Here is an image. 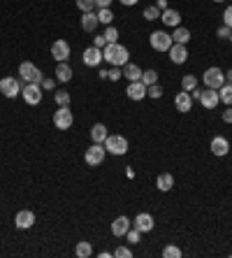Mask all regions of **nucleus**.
<instances>
[{
	"label": "nucleus",
	"mask_w": 232,
	"mask_h": 258,
	"mask_svg": "<svg viewBox=\"0 0 232 258\" xmlns=\"http://www.w3.org/2000/svg\"><path fill=\"white\" fill-rule=\"evenodd\" d=\"M102 56H105L107 63H109V65H116V68H121V65L130 63V52H128L123 44H118V42L107 44L105 49H102Z\"/></svg>",
	"instance_id": "f257e3e1"
},
{
	"label": "nucleus",
	"mask_w": 232,
	"mask_h": 258,
	"mask_svg": "<svg viewBox=\"0 0 232 258\" xmlns=\"http://www.w3.org/2000/svg\"><path fill=\"white\" fill-rule=\"evenodd\" d=\"M19 75H21V79L26 82V84H42V72H40V68L35 63H31V61H23L21 65H19Z\"/></svg>",
	"instance_id": "f03ea898"
},
{
	"label": "nucleus",
	"mask_w": 232,
	"mask_h": 258,
	"mask_svg": "<svg viewBox=\"0 0 232 258\" xmlns=\"http://www.w3.org/2000/svg\"><path fill=\"white\" fill-rule=\"evenodd\" d=\"M105 156H107L105 144H98V142H93V144L86 149L84 161H86V165H91V168H98V165H102V163H105Z\"/></svg>",
	"instance_id": "7ed1b4c3"
},
{
	"label": "nucleus",
	"mask_w": 232,
	"mask_h": 258,
	"mask_svg": "<svg viewBox=\"0 0 232 258\" xmlns=\"http://www.w3.org/2000/svg\"><path fill=\"white\" fill-rule=\"evenodd\" d=\"M105 149H107V154H114V156H123V154L128 151V140L123 138V135H107Z\"/></svg>",
	"instance_id": "20e7f679"
},
{
	"label": "nucleus",
	"mask_w": 232,
	"mask_h": 258,
	"mask_svg": "<svg viewBox=\"0 0 232 258\" xmlns=\"http://www.w3.org/2000/svg\"><path fill=\"white\" fill-rule=\"evenodd\" d=\"M149 42H151V47L156 49V52H169V47H172V35L165 31H153L151 35H149Z\"/></svg>",
	"instance_id": "39448f33"
},
{
	"label": "nucleus",
	"mask_w": 232,
	"mask_h": 258,
	"mask_svg": "<svg viewBox=\"0 0 232 258\" xmlns=\"http://www.w3.org/2000/svg\"><path fill=\"white\" fill-rule=\"evenodd\" d=\"M202 79H204V86H207V88H216V91H218V88L225 84V72H223L221 68L214 65V68H207V72H204Z\"/></svg>",
	"instance_id": "423d86ee"
},
{
	"label": "nucleus",
	"mask_w": 232,
	"mask_h": 258,
	"mask_svg": "<svg viewBox=\"0 0 232 258\" xmlns=\"http://www.w3.org/2000/svg\"><path fill=\"white\" fill-rule=\"evenodd\" d=\"M72 123H74V117L70 112V107H58V112H53V126L58 130L72 128Z\"/></svg>",
	"instance_id": "0eeeda50"
},
{
	"label": "nucleus",
	"mask_w": 232,
	"mask_h": 258,
	"mask_svg": "<svg viewBox=\"0 0 232 258\" xmlns=\"http://www.w3.org/2000/svg\"><path fill=\"white\" fill-rule=\"evenodd\" d=\"M0 93L5 98H17L21 93V82L17 77H5L0 79Z\"/></svg>",
	"instance_id": "6e6552de"
},
{
	"label": "nucleus",
	"mask_w": 232,
	"mask_h": 258,
	"mask_svg": "<svg viewBox=\"0 0 232 258\" xmlns=\"http://www.w3.org/2000/svg\"><path fill=\"white\" fill-rule=\"evenodd\" d=\"M21 93H23V100H26L31 107H35V105L42 103V86L40 84H26Z\"/></svg>",
	"instance_id": "1a4fd4ad"
},
{
	"label": "nucleus",
	"mask_w": 232,
	"mask_h": 258,
	"mask_svg": "<svg viewBox=\"0 0 232 258\" xmlns=\"http://www.w3.org/2000/svg\"><path fill=\"white\" fill-rule=\"evenodd\" d=\"M169 61H172V63H177V65H183L186 63V61H188V49H186V44H172V47H169Z\"/></svg>",
	"instance_id": "9d476101"
},
{
	"label": "nucleus",
	"mask_w": 232,
	"mask_h": 258,
	"mask_svg": "<svg viewBox=\"0 0 232 258\" xmlns=\"http://www.w3.org/2000/svg\"><path fill=\"white\" fill-rule=\"evenodd\" d=\"M126 96L130 98V100H144V98H147V84H144L142 79L130 82L126 88Z\"/></svg>",
	"instance_id": "9b49d317"
},
{
	"label": "nucleus",
	"mask_w": 232,
	"mask_h": 258,
	"mask_svg": "<svg viewBox=\"0 0 232 258\" xmlns=\"http://www.w3.org/2000/svg\"><path fill=\"white\" fill-rule=\"evenodd\" d=\"M51 56L58 63H65V61L70 58V44L65 42V40H56V42L51 44Z\"/></svg>",
	"instance_id": "f8f14e48"
},
{
	"label": "nucleus",
	"mask_w": 232,
	"mask_h": 258,
	"mask_svg": "<svg viewBox=\"0 0 232 258\" xmlns=\"http://www.w3.org/2000/svg\"><path fill=\"white\" fill-rule=\"evenodd\" d=\"M82 58H84V65H88V68H98V65L105 61V56H102V49H98V47H88Z\"/></svg>",
	"instance_id": "ddd939ff"
},
{
	"label": "nucleus",
	"mask_w": 232,
	"mask_h": 258,
	"mask_svg": "<svg viewBox=\"0 0 232 258\" xmlns=\"http://www.w3.org/2000/svg\"><path fill=\"white\" fill-rule=\"evenodd\" d=\"M218 103H221V98H218V91H216V88H204V91H202L200 105L204 109H214Z\"/></svg>",
	"instance_id": "4468645a"
},
{
	"label": "nucleus",
	"mask_w": 232,
	"mask_h": 258,
	"mask_svg": "<svg viewBox=\"0 0 232 258\" xmlns=\"http://www.w3.org/2000/svg\"><path fill=\"white\" fill-rule=\"evenodd\" d=\"M33 224H35V214L31 209H21L19 214L14 216V226L19 230H28V228H33Z\"/></svg>",
	"instance_id": "2eb2a0df"
},
{
	"label": "nucleus",
	"mask_w": 232,
	"mask_h": 258,
	"mask_svg": "<svg viewBox=\"0 0 232 258\" xmlns=\"http://www.w3.org/2000/svg\"><path fill=\"white\" fill-rule=\"evenodd\" d=\"M209 149L214 156H228V151H230V142H228V138H223V135H216L214 140H211Z\"/></svg>",
	"instance_id": "dca6fc26"
},
{
	"label": "nucleus",
	"mask_w": 232,
	"mask_h": 258,
	"mask_svg": "<svg viewBox=\"0 0 232 258\" xmlns=\"http://www.w3.org/2000/svg\"><path fill=\"white\" fill-rule=\"evenodd\" d=\"M130 219L128 216H116L114 221H112V235L114 237H126V233L130 230Z\"/></svg>",
	"instance_id": "f3484780"
},
{
	"label": "nucleus",
	"mask_w": 232,
	"mask_h": 258,
	"mask_svg": "<svg viewBox=\"0 0 232 258\" xmlns=\"http://www.w3.org/2000/svg\"><path fill=\"white\" fill-rule=\"evenodd\" d=\"M153 226H156V224H153V216L147 214V212H142V214L135 216V228H137L139 233H151Z\"/></svg>",
	"instance_id": "a211bd4d"
},
{
	"label": "nucleus",
	"mask_w": 232,
	"mask_h": 258,
	"mask_svg": "<svg viewBox=\"0 0 232 258\" xmlns=\"http://www.w3.org/2000/svg\"><path fill=\"white\" fill-rule=\"evenodd\" d=\"M160 21L165 23V26H172V28H177L181 23V14L179 10H172V7H167V10L160 12Z\"/></svg>",
	"instance_id": "6ab92c4d"
},
{
	"label": "nucleus",
	"mask_w": 232,
	"mask_h": 258,
	"mask_svg": "<svg viewBox=\"0 0 232 258\" xmlns=\"http://www.w3.org/2000/svg\"><path fill=\"white\" fill-rule=\"evenodd\" d=\"M174 107L179 109V112H190V109H193V98H190L188 91L177 93V98H174Z\"/></svg>",
	"instance_id": "aec40b11"
},
{
	"label": "nucleus",
	"mask_w": 232,
	"mask_h": 258,
	"mask_svg": "<svg viewBox=\"0 0 232 258\" xmlns=\"http://www.w3.org/2000/svg\"><path fill=\"white\" fill-rule=\"evenodd\" d=\"M53 75H56V82L67 84V82L72 79V68L67 65V61H65V63H58V65H56V72H53Z\"/></svg>",
	"instance_id": "412c9836"
},
{
	"label": "nucleus",
	"mask_w": 232,
	"mask_h": 258,
	"mask_svg": "<svg viewBox=\"0 0 232 258\" xmlns=\"http://www.w3.org/2000/svg\"><path fill=\"white\" fill-rule=\"evenodd\" d=\"M98 12H84L82 14V28H84L86 33H93L95 28H98Z\"/></svg>",
	"instance_id": "4be33fe9"
},
{
	"label": "nucleus",
	"mask_w": 232,
	"mask_h": 258,
	"mask_svg": "<svg viewBox=\"0 0 232 258\" xmlns=\"http://www.w3.org/2000/svg\"><path fill=\"white\" fill-rule=\"evenodd\" d=\"M156 186H158V191H163V193L172 191V186H174V177H172V172H163V174H158Z\"/></svg>",
	"instance_id": "5701e85b"
},
{
	"label": "nucleus",
	"mask_w": 232,
	"mask_h": 258,
	"mask_svg": "<svg viewBox=\"0 0 232 258\" xmlns=\"http://www.w3.org/2000/svg\"><path fill=\"white\" fill-rule=\"evenodd\" d=\"M142 68H139L137 63H126L123 65V77H128L130 82H137V79H142Z\"/></svg>",
	"instance_id": "b1692460"
},
{
	"label": "nucleus",
	"mask_w": 232,
	"mask_h": 258,
	"mask_svg": "<svg viewBox=\"0 0 232 258\" xmlns=\"http://www.w3.org/2000/svg\"><path fill=\"white\" fill-rule=\"evenodd\" d=\"M107 126L105 123H95L93 128H91V140L93 142H98V144H105V140H107Z\"/></svg>",
	"instance_id": "393cba45"
},
{
	"label": "nucleus",
	"mask_w": 232,
	"mask_h": 258,
	"mask_svg": "<svg viewBox=\"0 0 232 258\" xmlns=\"http://www.w3.org/2000/svg\"><path fill=\"white\" fill-rule=\"evenodd\" d=\"M172 42L188 44L190 42V31H188V28H183V26H177V28H174V33H172Z\"/></svg>",
	"instance_id": "a878e982"
},
{
	"label": "nucleus",
	"mask_w": 232,
	"mask_h": 258,
	"mask_svg": "<svg viewBox=\"0 0 232 258\" xmlns=\"http://www.w3.org/2000/svg\"><path fill=\"white\" fill-rule=\"evenodd\" d=\"M218 98H221V103H225V107H228V105H232V84H228V82H225V84L218 88Z\"/></svg>",
	"instance_id": "bb28decb"
},
{
	"label": "nucleus",
	"mask_w": 232,
	"mask_h": 258,
	"mask_svg": "<svg viewBox=\"0 0 232 258\" xmlns=\"http://www.w3.org/2000/svg\"><path fill=\"white\" fill-rule=\"evenodd\" d=\"M74 254L79 258H91L93 256V247H91V242H79L77 249H74Z\"/></svg>",
	"instance_id": "cd10ccee"
},
{
	"label": "nucleus",
	"mask_w": 232,
	"mask_h": 258,
	"mask_svg": "<svg viewBox=\"0 0 232 258\" xmlns=\"http://www.w3.org/2000/svg\"><path fill=\"white\" fill-rule=\"evenodd\" d=\"M53 100H56L58 107H70V93H67V91H56V93H53Z\"/></svg>",
	"instance_id": "c85d7f7f"
},
{
	"label": "nucleus",
	"mask_w": 232,
	"mask_h": 258,
	"mask_svg": "<svg viewBox=\"0 0 232 258\" xmlns=\"http://www.w3.org/2000/svg\"><path fill=\"white\" fill-rule=\"evenodd\" d=\"M142 17H144L147 21H156V19H160V10L156 7V5H149V7H144Z\"/></svg>",
	"instance_id": "c756f323"
},
{
	"label": "nucleus",
	"mask_w": 232,
	"mask_h": 258,
	"mask_svg": "<svg viewBox=\"0 0 232 258\" xmlns=\"http://www.w3.org/2000/svg\"><path fill=\"white\" fill-rule=\"evenodd\" d=\"M112 19H114V14L109 7H102V10H98V21L105 23V26H112Z\"/></svg>",
	"instance_id": "7c9ffc66"
},
{
	"label": "nucleus",
	"mask_w": 232,
	"mask_h": 258,
	"mask_svg": "<svg viewBox=\"0 0 232 258\" xmlns=\"http://www.w3.org/2000/svg\"><path fill=\"white\" fill-rule=\"evenodd\" d=\"M181 88L190 93L193 88H198V79H195L193 75H183V79H181Z\"/></svg>",
	"instance_id": "2f4dec72"
},
{
	"label": "nucleus",
	"mask_w": 232,
	"mask_h": 258,
	"mask_svg": "<svg viewBox=\"0 0 232 258\" xmlns=\"http://www.w3.org/2000/svg\"><path fill=\"white\" fill-rule=\"evenodd\" d=\"M105 40H107V44H112V42H118V28H114V26H107L105 28Z\"/></svg>",
	"instance_id": "473e14b6"
},
{
	"label": "nucleus",
	"mask_w": 232,
	"mask_h": 258,
	"mask_svg": "<svg viewBox=\"0 0 232 258\" xmlns=\"http://www.w3.org/2000/svg\"><path fill=\"white\" fill-rule=\"evenodd\" d=\"M142 82H144L147 86L158 84V72H156V70H147V72H142Z\"/></svg>",
	"instance_id": "72a5a7b5"
},
{
	"label": "nucleus",
	"mask_w": 232,
	"mask_h": 258,
	"mask_svg": "<svg viewBox=\"0 0 232 258\" xmlns=\"http://www.w3.org/2000/svg\"><path fill=\"white\" fill-rule=\"evenodd\" d=\"M77 10L82 12H95V0H77Z\"/></svg>",
	"instance_id": "f704fd0d"
},
{
	"label": "nucleus",
	"mask_w": 232,
	"mask_h": 258,
	"mask_svg": "<svg viewBox=\"0 0 232 258\" xmlns=\"http://www.w3.org/2000/svg\"><path fill=\"white\" fill-rule=\"evenodd\" d=\"M147 96H149V98H153V100L163 98V86H160V84H151V86H147Z\"/></svg>",
	"instance_id": "c9c22d12"
},
{
	"label": "nucleus",
	"mask_w": 232,
	"mask_h": 258,
	"mask_svg": "<svg viewBox=\"0 0 232 258\" xmlns=\"http://www.w3.org/2000/svg\"><path fill=\"white\" fill-rule=\"evenodd\" d=\"M163 256H165V258H181V249L169 244V247L163 249Z\"/></svg>",
	"instance_id": "e433bc0d"
},
{
	"label": "nucleus",
	"mask_w": 232,
	"mask_h": 258,
	"mask_svg": "<svg viewBox=\"0 0 232 258\" xmlns=\"http://www.w3.org/2000/svg\"><path fill=\"white\" fill-rule=\"evenodd\" d=\"M139 235H142V233H139L137 228H133V226H130V230L126 233V240L130 242V244H137V242H139Z\"/></svg>",
	"instance_id": "4c0bfd02"
},
{
	"label": "nucleus",
	"mask_w": 232,
	"mask_h": 258,
	"mask_svg": "<svg viewBox=\"0 0 232 258\" xmlns=\"http://www.w3.org/2000/svg\"><path fill=\"white\" fill-rule=\"evenodd\" d=\"M112 256L114 258H130L133 256V251H130L128 247H116L114 251H112Z\"/></svg>",
	"instance_id": "58836bf2"
},
{
	"label": "nucleus",
	"mask_w": 232,
	"mask_h": 258,
	"mask_svg": "<svg viewBox=\"0 0 232 258\" xmlns=\"http://www.w3.org/2000/svg\"><path fill=\"white\" fill-rule=\"evenodd\" d=\"M223 23H225L228 28H232V5H228L225 12H223Z\"/></svg>",
	"instance_id": "ea45409f"
},
{
	"label": "nucleus",
	"mask_w": 232,
	"mask_h": 258,
	"mask_svg": "<svg viewBox=\"0 0 232 258\" xmlns=\"http://www.w3.org/2000/svg\"><path fill=\"white\" fill-rule=\"evenodd\" d=\"M40 86H42L44 91H53V88H56V79H51V77H44Z\"/></svg>",
	"instance_id": "a19ab883"
},
{
	"label": "nucleus",
	"mask_w": 232,
	"mask_h": 258,
	"mask_svg": "<svg viewBox=\"0 0 232 258\" xmlns=\"http://www.w3.org/2000/svg\"><path fill=\"white\" fill-rule=\"evenodd\" d=\"M230 33H232V28H228V26H225V23H223L221 28H218V31H216V35H218V37H221V40H228V37H230Z\"/></svg>",
	"instance_id": "79ce46f5"
},
{
	"label": "nucleus",
	"mask_w": 232,
	"mask_h": 258,
	"mask_svg": "<svg viewBox=\"0 0 232 258\" xmlns=\"http://www.w3.org/2000/svg\"><path fill=\"white\" fill-rule=\"evenodd\" d=\"M121 77H123V70H121V68H116V65H114V70H109V79H112V82H118Z\"/></svg>",
	"instance_id": "37998d69"
},
{
	"label": "nucleus",
	"mask_w": 232,
	"mask_h": 258,
	"mask_svg": "<svg viewBox=\"0 0 232 258\" xmlns=\"http://www.w3.org/2000/svg\"><path fill=\"white\" fill-rule=\"evenodd\" d=\"M93 47H98V49H105L107 47V40H105V35H98L93 40Z\"/></svg>",
	"instance_id": "c03bdc74"
},
{
	"label": "nucleus",
	"mask_w": 232,
	"mask_h": 258,
	"mask_svg": "<svg viewBox=\"0 0 232 258\" xmlns=\"http://www.w3.org/2000/svg\"><path fill=\"white\" fill-rule=\"evenodd\" d=\"M223 121H225V123H232V105L225 107V112H223Z\"/></svg>",
	"instance_id": "a18cd8bd"
},
{
	"label": "nucleus",
	"mask_w": 232,
	"mask_h": 258,
	"mask_svg": "<svg viewBox=\"0 0 232 258\" xmlns=\"http://www.w3.org/2000/svg\"><path fill=\"white\" fill-rule=\"evenodd\" d=\"M112 5V0H95V7L98 10H102V7H109Z\"/></svg>",
	"instance_id": "49530a36"
},
{
	"label": "nucleus",
	"mask_w": 232,
	"mask_h": 258,
	"mask_svg": "<svg viewBox=\"0 0 232 258\" xmlns=\"http://www.w3.org/2000/svg\"><path fill=\"white\" fill-rule=\"evenodd\" d=\"M156 7H158V10L163 12V10H167L169 5H167V0H158V2H156Z\"/></svg>",
	"instance_id": "de8ad7c7"
},
{
	"label": "nucleus",
	"mask_w": 232,
	"mask_h": 258,
	"mask_svg": "<svg viewBox=\"0 0 232 258\" xmlns=\"http://www.w3.org/2000/svg\"><path fill=\"white\" fill-rule=\"evenodd\" d=\"M139 0H121V5H126V7H133V5H137Z\"/></svg>",
	"instance_id": "09e8293b"
},
{
	"label": "nucleus",
	"mask_w": 232,
	"mask_h": 258,
	"mask_svg": "<svg viewBox=\"0 0 232 258\" xmlns=\"http://www.w3.org/2000/svg\"><path fill=\"white\" fill-rule=\"evenodd\" d=\"M126 177H128V179H133V177H135V170H133V168H128V170H126Z\"/></svg>",
	"instance_id": "8fccbe9b"
},
{
	"label": "nucleus",
	"mask_w": 232,
	"mask_h": 258,
	"mask_svg": "<svg viewBox=\"0 0 232 258\" xmlns=\"http://www.w3.org/2000/svg\"><path fill=\"white\" fill-rule=\"evenodd\" d=\"M98 75H100V79H109V72H107V70H100Z\"/></svg>",
	"instance_id": "3c124183"
},
{
	"label": "nucleus",
	"mask_w": 232,
	"mask_h": 258,
	"mask_svg": "<svg viewBox=\"0 0 232 258\" xmlns=\"http://www.w3.org/2000/svg\"><path fill=\"white\" fill-rule=\"evenodd\" d=\"M225 82H228V84H232V70H228V72H225Z\"/></svg>",
	"instance_id": "603ef678"
},
{
	"label": "nucleus",
	"mask_w": 232,
	"mask_h": 258,
	"mask_svg": "<svg viewBox=\"0 0 232 258\" xmlns=\"http://www.w3.org/2000/svg\"><path fill=\"white\" fill-rule=\"evenodd\" d=\"M214 2H225V0H214Z\"/></svg>",
	"instance_id": "864d4df0"
},
{
	"label": "nucleus",
	"mask_w": 232,
	"mask_h": 258,
	"mask_svg": "<svg viewBox=\"0 0 232 258\" xmlns=\"http://www.w3.org/2000/svg\"><path fill=\"white\" fill-rule=\"evenodd\" d=\"M228 40H230V42H232V33H230V37H228Z\"/></svg>",
	"instance_id": "5fc2aeb1"
}]
</instances>
